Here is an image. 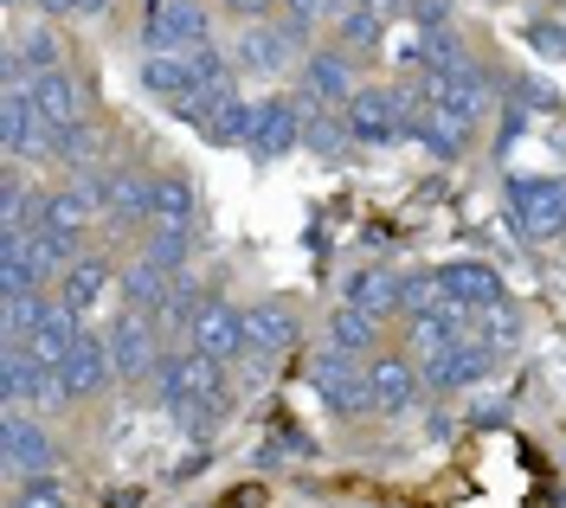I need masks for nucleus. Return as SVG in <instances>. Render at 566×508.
Segmentation results:
<instances>
[{
	"label": "nucleus",
	"mask_w": 566,
	"mask_h": 508,
	"mask_svg": "<svg viewBox=\"0 0 566 508\" xmlns=\"http://www.w3.org/2000/svg\"><path fill=\"white\" fill-rule=\"evenodd\" d=\"M342 303H354V309H367V316L392 322V316L406 309V277L387 271V264H360V271L348 277V290H342Z\"/></svg>",
	"instance_id": "nucleus-17"
},
{
	"label": "nucleus",
	"mask_w": 566,
	"mask_h": 508,
	"mask_svg": "<svg viewBox=\"0 0 566 508\" xmlns=\"http://www.w3.org/2000/svg\"><path fill=\"white\" fill-rule=\"evenodd\" d=\"M412 109H419V97H412V91L360 84V91H354V104H348L354 142H399V136L412 129Z\"/></svg>",
	"instance_id": "nucleus-6"
},
{
	"label": "nucleus",
	"mask_w": 566,
	"mask_h": 508,
	"mask_svg": "<svg viewBox=\"0 0 566 508\" xmlns=\"http://www.w3.org/2000/svg\"><path fill=\"white\" fill-rule=\"evenodd\" d=\"M39 109H33V84H20V77H7V91H0V148L20 161L27 155V136H33Z\"/></svg>",
	"instance_id": "nucleus-25"
},
{
	"label": "nucleus",
	"mask_w": 566,
	"mask_h": 508,
	"mask_svg": "<svg viewBox=\"0 0 566 508\" xmlns=\"http://www.w3.org/2000/svg\"><path fill=\"white\" fill-rule=\"evenodd\" d=\"M39 309H45V290L0 296V341H27V328L39 322Z\"/></svg>",
	"instance_id": "nucleus-34"
},
{
	"label": "nucleus",
	"mask_w": 566,
	"mask_h": 508,
	"mask_svg": "<svg viewBox=\"0 0 566 508\" xmlns=\"http://www.w3.org/2000/svg\"><path fill=\"white\" fill-rule=\"evenodd\" d=\"M142 52H200L212 45V13L200 0H142Z\"/></svg>",
	"instance_id": "nucleus-5"
},
{
	"label": "nucleus",
	"mask_w": 566,
	"mask_h": 508,
	"mask_svg": "<svg viewBox=\"0 0 566 508\" xmlns=\"http://www.w3.org/2000/svg\"><path fill=\"white\" fill-rule=\"evenodd\" d=\"M155 393H161L168 405L212 400V393H226V361H212V354H200V348L161 354V367H155Z\"/></svg>",
	"instance_id": "nucleus-9"
},
{
	"label": "nucleus",
	"mask_w": 566,
	"mask_h": 508,
	"mask_svg": "<svg viewBox=\"0 0 566 508\" xmlns=\"http://www.w3.org/2000/svg\"><path fill=\"white\" fill-rule=\"evenodd\" d=\"M226 508H264V496H258V489H232V496H226Z\"/></svg>",
	"instance_id": "nucleus-45"
},
{
	"label": "nucleus",
	"mask_w": 566,
	"mask_h": 508,
	"mask_svg": "<svg viewBox=\"0 0 566 508\" xmlns=\"http://www.w3.org/2000/svg\"><path fill=\"white\" fill-rule=\"evenodd\" d=\"M310 387H316V393L335 405L342 419H354V412H374V373L360 367V354L322 348L316 361H310Z\"/></svg>",
	"instance_id": "nucleus-7"
},
{
	"label": "nucleus",
	"mask_w": 566,
	"mask_h": 508,
	"mask_svg": "<svg viewBox=\"0 0 566 508\" xmlns=\"http://www.w3.org/2000/svg\"><path fill=\"white\" fill-rule=\"evenodd\" d=\"M316 109H328V104H316L310 91H290V97H258L245 155H251V161H283V155H296V148H303V129H310V116H316Z\"/></svg>",
	"instance_id": "nucleus-1"
},
{
	"label": "nucleus",
	"mask_w": 566,
	"mask_h": 508,
	"mask_svg": "<svg viewBox=\"0 0 566 508\" xmlns=\"http://www.w3.org/2000/svg\"><path fill=\"white\" fill-rule=\"evenodd\" d=\"M7 508H13V502H7Z\"/></svg>",
	"instance_id": "nucleus-48"
},
{
	"label": "nucleus",
	"mask_w": 566,
	"mask_h": 508,
	"mask_svg": "<svg viewBox=\"0 0 566 508\" xmlns=\"http://www.w3.org/2000/svg\"><path fill=\"white\" fill-rule=\"evenodd\" d=\"M387 39V13H374L367 0L360 7H348L342 20H335V45H348V52H374Z\"/></svg>",
	"instance_id": "nucleus-31"
},
{
	"label": "nucleus",
	"mask_w": 566,
	"mask_h": 508,
	"mask_svg": "<svg viewBox=\"0 0 566 508\" xmlns=\"http://www.w3.org/2000/svg\"><path fill=\"white\" fill-rule=\"evenodd\" d=\"M528 45L534 52H547V59H566V20H534Z\"/></svg>",
	"instance_id": "nucleus-41"
},
{
	"label": "nucleus",
	"mask_w": 566,
	"mask_h": 508,
	"mask_svg": "<svg viewBox=\"0 0 566 508\" xmlns=\"http://www.w3.org/2000/svg\"><path fill=\"white\" fill-rule=\"evenodd\" d=\"M52 464H59V444L45 432V419H33L27 405H7V419H0V470L13 483H33V476H52Z\"/></svg>",
	"instance_id": "nucleus-4"
},
{
	"label": "nucleus",
	"mask_w": 566,
	"mask_h": 508,
	"mask_svg": "<svg viewBox=\"0 0 566 508\" xmlns=\"http://www.w3.org/2000/svg\"><path fill=\"white\" fill-rule=\"evenodd\" d=\"M470 129H476V123H470L463 109H451V104H419V109H412V129H406V136H419L431 155H463Z\"/></svg>",
	"instance_id": "nucleus-21"
},
{
	"label": "nucleus",
	"mask_w": 566,
	"mask_h": 508,
	"mask_svg": "<svg viewBox=\"0 0 566 508\" xmlns=\"http://www.w3.org/2000/svg\"><path fill=\"white\" fill-rule=\"evenodd\" d=\"M303 148L322 155V161H342V155L354 148L348 109H316V116H310V129H303Z\"/></svg>",
	"instance_id": "nucleus-29"
},
{
	"label": "nucleus",
	"mask_w": 566,
	"mask_h": 508,
	"mask_svg": "<svg viewBox=\"0 0 566 508\" xmlns=\"http://www.w3.org/2000/svg\"><path fill=\"white\" fill-rule=\"evenodd\" d=\"M444 303H451V290H444L438 271H412V277H406V322H412V316H438Z\"/></svg>",
	"instance_id": "nucleus-35"
},
{
	"label": "nucleus",
	"mask_w": 566,
	"mask_h": 508,
	"mask_svg": "<svg viewBox=\"0 0 566 508\" xmlns=\"http://www.w3.org/2000/svg\"><path fill=\"white\" fill-rule=\"evenodd\" d=\"M296 91H310V97L328 104V109H348L354 91H360V77H354V52H348V45L303 52V84H296Z\"/></svg>",
	"instance_id": "nucleus-10"
},
{
	"label": "nucleus",
	"mask_w": 566,
	"mask_h": 508,
	"mask_svg": "<svg viewBox=\"0 0 566 508\" xmlns=\"http://www.w3.org/2000/svg\"><path fill=\"white\" fill-rule=\"evenodd\" d=\"M232 20H271V7H283V0H219Z\"/></svg>",
	"instance_id": "nucleus-42"
},
{
	"label": "nucleus",
	"mask_w": 566,
	"mask_h": 508,
	"mask_svg": "<svg viewBox=\"0 0 566 508\" xmlns=\"http://www.w3.org/2000/svg\"><path fill=\"white\" fill-rule=\"evenodd\" d=\"M296 52H303V39L290 33V27H271V20H245L239 39H232V65L258 84H271L296 65Z\"/></svg>",
	"instance_id": "nucleus-8"
},
{
	"label": "nucleus",
	"mask_w": 566,
	"mask_h": 508,
	"mask_svg": "<svg viewBox=\"0 0 566 508\" xmlns=\"http://www.w3.org/2000/svg\"><path fill=\"white\" fill-rule=\"evenodd\" d=\"M251 116H258V104H251V97H232V104L219 109L200 136H207L212 148H245L251 142Z\"/></svg>",
	"instance_id": "nucleus-32"
},
{
	"label": "nucleus",
	"mask_w": 566,
	"mask_h": 508,
	"mask_svg": "<svg viewBox=\"0 0 566 508\" xmlns=\"http://www.w3.org/2000/svg\"><path fill=\"white\" fill-rule=\"evenodd\" d=\"M33 109L52 129H77L84 123V91L65 72H45V77H33Z\"/></svg>",
	"instance_id": "nucleus-26"
},
{
	"label": "nucleus",
	"mask_w": 566,
	"mask_h": 508,
	"mask_svg": "<svg viewBox=\"0 0 566 508\" xmlns=\"http://www.w3.org/2000/svg\"><path fill=\"white\" fill-rule=\"evenodd\" d=\"M509 213H515V232L534 239V245L566 239V181L560 174H522V181H509Z\"/></svg>",
	"instance_id": "nucleus-3"
},
{
	"label": "nucleus",
	"mask_w": 566,
	"mask_h": 508,
	"mask_svg": "<svg viewBox=\"0 0 566 508\" xmlns=\"http://www.w3.org/2000/svg\"><path fill=\"white\" fill-rule=\"evenodd\" d=\"M193 316H200V290H193V284H175V296L155 309V322L168 328V335H187V328H193Z\"/></svg>",
	"instance_id": "nucleus-38"
},
{
	"label": "nucleus",
	"mask_w": 566,
	"mask_h": 508,
	"mask_svg": "<svg viewBox=\"0 0 566 508\" xmlns=\"http://www.w3.org/2000/svg\"><path fill=\"white\" fill-rule=\"evenodd\" d=\"M419 20L424 27H444V0H419Z\"/></svg>",
	"instance_id": "nucleus-46"
},
{
	"label": "nucleus",
	"mask_w": 566,
	"mask_h": 508,
	"mask_svg": "<svg viewBox=\"0 0 566 508\" xmlns=\"http://www.w3.org/2000/svg\"><path fill=\"white\" fill-rule=\"evenodd\" d=\"M296 335H303V322H296L290 303H258V309H245V354H258V361L296 348Z\"/></svg>",
	"instance_id": "nucleus-18"
},
{
	"label": "nucleus",
	"mask_w": 566,
	"mask_h": 508,
	"mask_svg": "<svg viewBox=\"0 0 566 508\" xmlns=\"http://www.w3.org/2000/svg\"><path fill=\"white\" fill-rule=\"evenodd\" d=\"M39 20H84V0H33Z\"/></svg>",
	"instance_id": "nucleus-43"
},
{
	"label": "nucleus",
	"mask_w": 566,
	"mask_h": 508,
	"mask_svg": "<svg viewBox=\"0 0 566 508\" xmlns=\"http://www.w3.org/2000/svg\"><path fill=\"white\" fill-rule=\"evenodd\" d=\"M104 335H109V361H116V380H129V387L155 380V367H161V322H155L148 309L123 303V309L109 316Z\"/></svg>",
	"instance_id": "nucleus-2"
},
{
	"label": "nucleus",
	"mask_w": 566,
	"mask_h": 508,
	"mask_svg": "<svg viewBox=\"0 0 566 508\" xmlns=\"http://www.w3.org/2000/svg\"><path fill=\"white\" fill-rule=\"evenodd\" d=\"M91 155H97V129H91V116H84L77 129H65V142H59V161H65V168H91Z\"/></svg>",
	"instance_id": "nucleus-39"
},
{
	"label": "nucleus",
	"mask_w": 566,
	"mask_h": 508,
	"mask_svg": "<svg viewBox=\"0 0 566 508\" xmlns=\"http://www.w3.org/2000/svg\"><path fill=\"white\" fill-rule=\"evenodd\" d=\"M77 335H84V316L71 309V303H59V296H45V309H39V322L27 328V354L33 361H45V367H65V354L77 348Z\"/></svg>",
	"instance_id": "nucleus-15"
},
{
	"label": "nucleus",
	"mask_w": 566,
	"mask_h": 508,
	"mask_svg": "<svg viewBox=\"0 0 566 508\" xmlns=\"http://www.w3.org/2000/svg\"><path fill=\"white\" fill-rule=\"evenodd\" d=\"M438 277H444L451 303H470V309H495V303H509V290H502V277H495L490 264L458 257V264H438Z\"/></svg>",
	"instance_id": "nucleus-24"
},
{
	"label": "nucleus",
	"mask_w": 566,
	"mask_h": 508,
	"mask_svg": "<svg viewBox=\"0 0 566 508\" xmlns=\"http://www.w3.org/2000/svg\"><path fill=\"white\" fill-rule=\"evenodd\" d=\"M374 13H387V27L392 20H406V13H419V0H367Z\"/></svg>",
	"instance_id": "nucleus-44"
},
{
	"label": "nucleus",
	"mask_w": 566,
	"mask_h": 508,
	"mask_svg": "<svg viewBox=\"0 0 566 508\" xmlns=\"http://www.w3.org/2000/svg\"><path fill=\"white\" fill-rule=\"evenodd\" d=\"M13 508H71V502L59 496V483H52V476H33V483H20V489H13Z\"/></svg>",
	"instance_id": "nucleus-40"
},
{
	"label": "nucleus",
	"mask_w": 566,
	"mask_h": 508,
	"mask_svg": "<svg viewBox=\"0 0 566 508\" xmlns=\"http://www.w3.org/2000/svg\"><path fill=\"white\" fill-rule=\"evenodd\" d=\"M45 72H65V45H59V33L39 20V27H27V33L13 39V52H7V77L33 84V77H45Z\"/></svg>",
	"instance_id": "nucleus-19"
},
{
	"label": "nucleus",
	"mask_w": 566,
	"mask_h": 508,
	"mask_svg": "<svg viewBox=\"0 0 566 508\" xmlns=\"http://www.w3.org/2000/svg\"><path fill=\"white\" fill-rule=\"evenodd\" d=\"M91 219H97V200H91L77 181L59 187V193H39V225H52V232H77V239H84Z\"/></svg>",
	"instance_id": "nucleus-27"
},
{
	"label": "nucleus",
	"mask_w": 566,
	"mask_h": 508,
	"mask_svg": "<svg viewBox=\"0 0 566 508\" xmlns=\"http://www.w3.org/2000/svg\"><path fill=\"white\" fill-rule=\"evenodd\" d=\"M155 232H200V193L187 174H155Z\"/></svg>",
	"instance_id": "nucleus-22"
},
{
	"label": "nucleus",
	"mask_w": 566,
	"mask_h": 508,
	"mask_svg": "<svg viewBox=\"0 0 566 508\" xmlns=\"http://www.w3.org/2000/svg\"><path fill=\"white\" fill-rule=\"evenodd\" d=\"M116 277H123V271H116L109 257H91V252H84V257L65 271V277H59V303H71L77 316H91V309H97V303L116 290Z\"/></svg>",
	"instance_id": "nucleus-20"
},
{
	"label": "nucleus",
	"mask_w": 566,
	"mask_h": 508,
	"mask_svg": "<svg viewBox=\"0 0 566 508\" xmlns=\"http://www.w3.org/2000/svg\"><path fill=\"white\" fill-rule=\"evenodd\" d=\"M104 219L116 225V232H129V225H148V219H155V181H148L142 168H109Z\"/></svg>",
	"instance_id": "nucleus-16"
},
{
	"label": "nucleus",
	"mask_w": 566,
	"mask_h": 508,
	"mask_svg": "<svg viewBox=\"0 0 566 508\" xmlns=\"http://www.w3.org/2000/svg\"><path fill=\"white\" fill-rule=\"evenodd\" d=\"M328 348H342V354H380V316H367V309H354L342 303L335 316H328Z\"/></svg>",
	"instance_id": "nucleus-28"
},
{
	"label": "nucleus",
	"mask_w": 566,
	"mask_h": 508,
	"mask_svg": "<svg viewBox=\"0 0 566 508\" xmlns=\"http://www.w3.org/2000/svg\"><path fill=\"white\" fill-rule=\"evenodd\" d=\"M175 284H180V277H175V271H161V264H155L148 252H136L129 264H123V277H116L123 303H136V309H148V316H155V309L175 296Z\"/></svg>",
	"instance_id": "nucleus-23"
},
{
	"label": "nucleus",
	"mask_w": 566,
	"mask_h": 508,
	"mask_svg": "<svg viewBox=\"0 0 566 508\" xmlns=\"http://www.w3.org/2000/svg\"><path fill=\"white\" fill-rule=\"evenodd\" d=\"M419 367H424V387H431V393H470L476 380H490L495 354L470 335V341H458V348H444V354H431V361H419Z\"/></svg>",
	"instance_id": "nucleus-13"
},
{
	"label": "nucleus",
	"mask_w": 566,
	"mask_h": 508,
	"mask_svg": "<svg viewBox=\"0 0 566 508\" xmlns=\"http://www.w3.org/2000/svg\"><path fill=\"white\" fill-rule=\"evenodd\" d=\"M65 393L71 400H97V393H109L116 387V361H109V335H77V348L65 354Z\"/></svg>",
	"instance_id": "nucleus-14"
},
{
	"label": "nucleus",
	"mask_w": 566,
	"mask_h": 508,
	"mask_svg": "<svg viewBox=\"0 0 566 508\" xmlns=\"http://www.w3.org/2000/svg\"><path fill=\"white\" fill-rule=\"evenodd\" d=\"M187 348H200L212 361H239L245 354V309H232V303H200V316L187 328Z\"/></svg>",
	"instance_id": "nucleus-12"
},
{
	"label": "nucleus",
	"mask_w": 566,
	"mask_h": 508,
	"mask_svg": "<svg viewBox=\"0 0 566 508\" xmlns=\"http://www.w3.org/2000/svg\"><path fill=\"white\" fill-rule=\"evenodd\" d=\"M374 412H387V419H406L424 393V367L412 354H374Z\"/></svg>",
	"instance_id": "nucleus-11"
},
{
	"label": "nucleus",
	"mask_w": 566,
	"mask_h": 508,
	"mask_svg": "<svg viewBox=\"0 0 566 508\" xmlns=\"http://www.w3.org/2000/svg\"><path fill=\"white\" fill-rule=\"evenodd\" d=\"M109 0H84V20H97V13H104Z\"/></svg>",
	"instance_id": "nucleus-47"
},
{
	"label": "nucleus",
	"mask_w": 566,
	"mask_h": 508,
	"mask_svg": "<svg viewBox=\"0 0 566 508\" xmlns=\"http://www.w3.org/2000/svg\"><path fill=\"white\" fill-rule=\"evenodd\" d=\"M142 252L155 257V264H161V271H187V257H193V232H155V225H148V245H142Z\"/></svg>",
	"instance_id": "nucleus-36"
},
{
	"label": "nucleus",
	"mask_w": 566,
	"mask_h": 508,
	"mask_svg": "<svg viewBox=\"0 0 566 508\" xmlns=\"http://www.w3.org/2000/svg\"><path fill=\"white\" fill-rule=\"evenodd\" d=\"M483 348H490L495 361L502 354H515V341H522V316H515V303H495V309H476V328H470Z\"/></svg>",
	"instance_id": "nucleus-30"
},
{
	"label": "nucleus",
	"mask_w": 566,
	"mask_h": 508,
	"mask_svg": "<svg viewBox=\"0 0 566 508\" xmlns=\"http://www.w3.org/2000/svg\"><path fill=\"white\" fill-rule=\"evenodd\" d=\"M175 419H180V432H187V437H212V432H219V419H226V393L175 405Z\"/></svg>",
	"instance_id": "nucleus-37"
},
{
	"label": "nucleus",
	"mask_w": 566,
	"mask_h": 508,
	"mask_svg": "<svg viewBox=\"0 0 566 508\" xmlns=\"http://www.w3.org/2000/svg\"><path fill=\"white\" fill-rule=\"evenodd\" d=\"M348 7H360V0H290V20H283V27L310 45V33H316V27H335Z\"/></svg>",
	"instance_id": "nucleus-33"
}]
</instances>
